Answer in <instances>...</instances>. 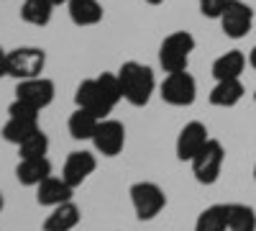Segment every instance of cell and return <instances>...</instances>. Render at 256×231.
Here are the masks:
<instances>
[{
    "instance_id": "cell-30",
    "label": "cell",
    "mask_w": 256,
    "mask_h": 231,
    "mask_svg": "<svg viewBox=\"0 0 256 231\" xmlns=\"http://www.w3.org/2000/svg\"><path fill=\"white\" fill-rule=\"evenodd\" d=\"M3 208H6V200H3V193H0V213H3Z\"/></svg>"
},
{
    "instance_id": "cell-27",
    "label": "cell",
    "mask_w": 256,
    "mask_h": 231,
    "mask_svg": "<svg viewBox=\"0 0 256 231\" xmlns=\"http://www.w3.org/2000/svg\"><path fill=\"white\" fill-rule=\"evenodd\" d=\"M248 65H251V70L256 72V47H254V49L248 52Z\"/></svg>"
},
{
    "instance_id": "cell-19",
    "label": "cell",
    "mask_w": 256,
    "mask_h": 231,
    "mask_svg": "<svg viewBox=\"0 0 256 231\" xmlns=\"http://www.w3.org/2000/svg\"><path fill=\"white\" fill-rule=\"evenodd\" d=\"M67 13L74 26L84 29V26H98L105 16V8L100 0H72L67 6Z\"/></svg>"
},
{
    "instance_id": "cell-20",
    "label": "cell",
    "mask_w": 256,
    "mask_h": 231,
    "mask_svg": "<svg viewBox=\"0 0 256 231\" xmlns=\"http://www.w3.org/2000/svg\"><path fill=\"white\" fill-rule=\"evenodd\" d=\"M98 123H100V118L95 113L84 111V108H74L70 121H67V131L74 141H92Z\"/></svg>"
},
{
    "instance_id": "cell-25",
    "label": "cell",
    "mask_w": 256,
    "mask_h": 231,
    "mask_svg": "<svg viewBox=\"0 0 256 231\" xmlns=\"http://www.w3.org/2000/svg\"><path fill=\"white\" fill-rule=\"evenodd\" d=\"M226 3H228V0H198V8H200V13L205 18L218 21L220 13H223V8H226Z\"/></svg>"
},
{
    "instance_id": "cell-17",
    "label": "cell",
    "mask_w": 256,
    "mask_h": 231,
    "mask_svg": "<svg viewBox=\"0 0 256 231\" xmlns=\"http://www.w3.org/2000/svg\"><path fill=\"white\" fill-rule=\"evenodd\" d=\"M244 95H246V88H244L241 77L238 80H218L216 85H212L208 100H210V106H216V108H233L244 100Z\"/></svg>"
},
{
    "instance_id": "cell-8",
    "label": "cell",
    "mask_w": 256,
    "mask_h": 231,
    "mask_svg": "<svg viewBox=\"0 0 256 231\" xmlns=\"http://www.w3.org/2000/svg\"><path fill=\"white\" fill-rule=\"evenodd\" d=\"M46 67V52L41 47H16L8 52V77L28 80L38 77Z\"/></svg>"
},
{
    "instance_id": "cell-14",
    "label": "cell",
    "mask_w": 256,
    "mask_h": 231,
    "mask_svg": "<svg viewBox=\"0 0 256 231\" xmlns=\"http://www.w3.org/2000/svg\"><path fill=\"white\" fill-rule=\"evenodd\" d=\"M74 195V187L64 180V177H54L49 175L44 182L36 185V203L38 205H46V208H54V205H62L72 200Z\"/></svg>"
},
{
    "instance_id": "cell-10",
    "label": "cell",
    "mask_w": 256,
    "mask_h": 231,
    "mask_svg": "<svg viewBox=\"0 0 256 231\" xmlns=\"http://www.w3.org/2000/svg\"><path fill=\"white\" fill-rule=\"evenodd\" d=\"M54 95H56V85L54 80L38 75V77H28V80H18L16 85V98L24 100L26 106L36 108V111H44L54 103Z\"/></svg>"
},
{
    "instance_id": "cell-2",
    "label": "cell",
    "mask_w": 256,
    "mask_h": 231,
    "mask_svg": "<svg viewBox=\"0 0 256 231\" xmlns=\"http://www.w3.org/2000/svg\"><path fill=\"white\" fill-rule=\"evenodd\" d=\"M116 75H118V82H120L123 100L128 106H134V108L148 106V100H152V95L156 90V77H154L152 67L131 59V62H123Z\"/></svg>"
},
{
    "instance_id": "cell-21",
    "label": "cell",
    "mask_w": 256,
    "mask_h": 231,
    "mask_svg": "<svg viewBox=\"0 0 256 231\" xmlns=\"http://www.w3.org/2000/svg\"><path fill=\"white\" fill-rule=\"evenodd\" d=\"M54 0H24L20 3V18L31 26H49L54 16Z\"/></svg>"
},
{
    "instance_id": "cell-31",
    "label": "cell",
    "mask_w": 256,
    "mask_h": 231,
    "mask_svg": "<svg viewBox=\"0 0 256 231\" xmlns=\"http://www.w3.org/2000/svg\"><path fill=\"white\" fill-rule=\"evenodd\" d=\"M254 180H256V164H254Z\"/></svg>"
},
{
    "instance_id": "cell-13",
    "label": "cell",
    "mask_w": 256,
    "mask_h": 231,
    "mask_svg": "<svg viewBox=\"0 0 256 231\" xmlns=\"http://www.w3.org/2000/svg\"><path fill=\"white\" fill-rule=\"evenodd\" d=\"M95 170H98V157L92 152H84V149L82 152H70L67 159H64V167H62V177L77 190Z\"/></svg>"
},
{
    "instance_id": "cell-12",
    "label": "cell",
    "mask_w": 256,
    "mask_h": 231,
    "mask_svg": "<svg viewBox=\"0 0 256 231\" xmlns=\"http://www.w3.org/2000/svg\"><path fill=\"white\" fill-rule=\"evenodd\" d=\"M210 139V131L208 126L202 121H190L184 123L180 134H177V141H174V154L180 162H192V157H195L202 146L208 144Z\"/></svg>"
},
{
    "instance_id": "cell-9",
    "label": "cell",
    "mask_w": 256,
    "mask_h": 231,
    "mask_svg": "<svg viewBox=\"0 0 256 231\" xmlns=\"http://www.w3.org/2000/svg\"><path fill=\"white\" fill-rule=\"evenodd\" d=\"M218 24H220V31L233 39V41H238V39H246L254 29V11L248 3H244V0H228L220 18H218Z\"/></svg>"
},
{
    "instance_id": "cell-7",
    "label": "cell",
    "mask_w": 256,
    "mask_h": 231,
    "mask_svg": "<svg viewBox=\"0 0 256 231\" xmlns=\"http://www.w3.org/2000/svg\"><path fill=\"white\" fill-rule=\"evenodd\" d=\"M159 95L166 106L172 108H190L198 100V80L187 70L182 72H166L159 85Z\"/></svg>"
},
{
    "instance_id": "cell-18",
    "label": "cell",
    "mask_w": 256,
    "mask_h": 231,
    "mask_svg": "<svg viewBox=\"0 0 256 231\" xmlns=\"http://www.w3.org/2000/svg\"><path fill=\"white\" fill-rule=\"evenodd\" d=\"M244 70H246V54L241 49H228L226 54H220L212 62V67H210L216 82L218 80H238L244 75Z\"/></svg>"
},
{
    "instance_id": "cell-4",
    "label": "cell",
    "mask_w": 256,
    "mask_h": 231,
    "mask_svg": "<svg viewBox=\"0 0 256 231\" xmlns=\"http://www.w3.org/2000/svg\"><path fill=\"white\" fill-rule=\"evenodd\" d=\"M198 47V39L190 31H172L159 44V65L164 72H182L190 67V57Z\"/></svg>"
},
{
    "instance_id": "cell-32",
    "label": "cell",
    "mask_w": 256,
    "mask_h": 231,
    "mask_svg": "<svg viewBox=\"0 0 256 231\" xmlns=\"http://www.w3.org/2000/svg\"><path fill=\"white\" fill-rule=\"evenodd\" d=\"M254 103H256V93H254Z\"/></svg>"
},
{
    "instance_id": "cell-22",
    "label": "cell",
    "mask_w": 256,
    "mask_h": 231,
    "mask_svg": "<svg viewBox=\"0 0 256 231\" xmlns=\"http://www.w3.org/2000/svg\"><path fill=\"white\" fill-rule=\"evenodd\" d=\"M195 231H228V208H226V203L208 205L195 221Z\"/></svg>"
},
{
    "instance_id": "cell-29",
    "label": "cell",
    "mask_w": 256,
    "mask_h": 231,
    "mask_svg": "<svg viewBox=\"0 0 256 231\" xmlns=\"http://www.w3.org/2000/svg\"><path fill=\"white\" fill-rule=\"evenodd\" d=\"M146 3H148V6H162L164 0H146Z\"/></svg>"
},
{
    "instance_id": "cell-28",
    "label": "cell",
    "mask_w": 256,
    "mask_h": 231,
    "mask_svg": "<svg viewBox=\"0 0 256 231\" xmlns=\"http://www.w3.org/2000/svg\"><path fill=\"white\" fill-rule=\"evenodd\" d=\"M72 0H54V6H70Z\"/></svg>"
},
{
    "instance_id": "cell-26",
    "label": "cell",
    "mask_w": 256,
    "mask_h": 231,
    "mask_svg": "<svg viewBox=\"0 0 256 231\" xmlns=\"http://www.w3.org/2000/svg\"><path fill=\"white\" fill-rule=\"evenodd\" d=\"M8 75V49L0 47V77Z\"/></svg>"
},
{
    "instance_id": "cell-16",
    "label": "cell",
    "mask_w": 256,
    "mask_h": 231,
    "mask_svg": "<svg viewBox=\"0 0 256 231\" xmlns=\"http://www.w3.org/2000/svg\"><path fill=\"white\" fill-rule=\"evenodd\" d=\"M82 221V211L74 200H67L62 205H54L52 213L44 221V231H74Z\"/></svg>"
},
{
    "instance_id": "cell-23",
    "label": "cell",
    "mask_w": 256,
    "mask_h": 231,
    "mask_svg": "<svg viewBox=\"0 0 256 231\" xmlns=\"http://www.w3.org/2000/svg\"><path fill=\"white\" fill-rule=\"evenodd\" d=\"M228 231H256V211L246 203H226Z\"/></svg>"
},
{
    "instance_id": "cell-1",
    "label": "cell",
    "mask_w": 256,
    "mask_h": 231,
    "mask_svg": "<svg viewBox=\"0 0 256 231\" xmlns=\"http://www.w3.org/2000/svg\"><path fill=\"white\" fill-rule=\"evenodd\" d=\"M120 100H123V93H120V82L116 72H102L98 77H88L74 90L77 108L90 111L98 118H108Z\"/></svg>"
},
{
    "instance_id": "cell-5",
    "label": "cell",
    "mask_w": 256,
    "mask_h": 231,
    "mask_svg": "<svg viewBox=\"0 0 256 231\" xmlns=\"http://www.w3.org/2000/svg\"><path fill=\"white\" fill-rule=\"evenodd\" d=\"M223 164H226V146L212 136L208 139V144L190 162L192 175H195V180L200 185H216L220 180Z\"/></svg>"
},
{
    "instance_id": "cell-15",
    "label": "cell",
    "mask_w": 256,
    "mask_h": 231,
    "mask_svg": "<svg viewBox=\"0 0 256 231\" xmlns=\"http://www.w3.org/2000/svg\"><path fill=\"white\" fill-rule=\"evenodd\" d=\"M49 175H52L49 157H28V159H18V164H16V180L26 187H36Z\"/></svg>"
},
{
    "instance_id": "cell-6",
    "label": "cell",
    "mask_w": 256,
    "mask_h": 231,
    "mask_svg": "<svg viewBox=\"0 0 256 231\" xmlns=\"http://www.w3.org/2000/svg\"><path fill=\"white\" fill-rule=\"evenodd\" d=\"M128 195H131V205H134V213L138 221H152L156 218L164 205H166V193L164 187L152 182V180H141V182H134L131 190H128Z\"/></svg>"
},
{
    "instance_id": "cell-3",
    "label": "cell",
    "mask_w": 256,
    "mask_h": 231,
    "mask_svg": "<svg viewBox=\"0 0 256 231\" xmlns=\"http://www.w3.org/2000/svg\"><path fill=\"white\" fill-rule=\"evenodd\" d=\"M38 113H41V111L26 106L24 100L13 98V103L8 106V121H6V126H3V131H0V136H3L8 144L20 146L28 136H34L36 131H41Z\"/></svg>"
},
{
    "instance_id": "cell-24",
    "label": "cell",
    "mask_w": 256,
    "mask_h": 231,
    "mask_svg": "<svg viewBox=\"0 0 256 231\" xmlns=\"http://www.w3.org/2000/svg\"><path fill=\"white\" fill-rule=\"evenodd\" d=\"M49 136L44 131H36L34 136H28L24 144L18 146V159H28V157H46L49 154Z\"/></svg>"
},
{
    "instance_id": "cell-11",
    "label": "cell",
    "mask_w": 256,
    "mask_h": 231,
    "mask_svg": "<svg viewBox=\"0 0 256 231\" xmlns=\"http://www.w3.org/2000/svg\"><path fill=\"white\" fill-rule=\"evenodd\" d=\"M92 146L95 152L102 157H118L126 146V126L116 118H100L95 136H92Z\"/></svg>"
}]
</instances>
